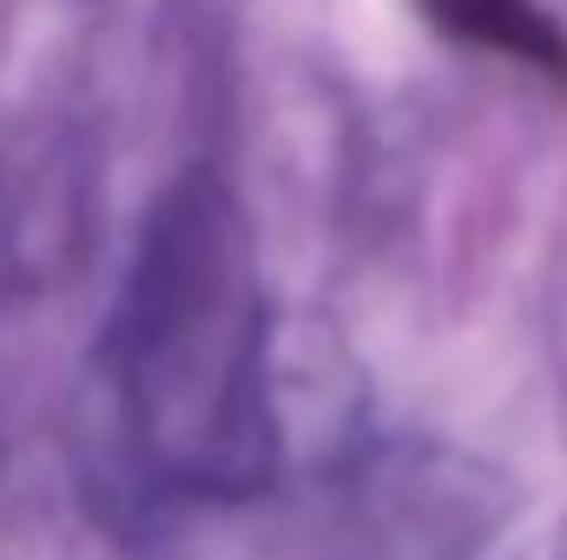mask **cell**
I'll return each instance as SVG.
<instances>
[{"label": "cell", "instance_id": "6da1fadb", "mask_svg": "<svg viewBox=\"0 0 567 560\" xmlns=\"http://www.w3.org/2000/svg\"><path fill=\"white\" fill-rule=\"evenodd\" d=\"M423 13L462 46L502 53L522 73L567 86V33L542 0H423Z\"/></svg>", "mask_w": 567, "mask_h": 560}]
</instances>
